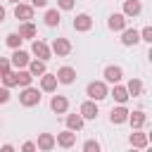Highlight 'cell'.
I'll use <instances>...</instances> for the list:
<instances>
[{
	"instance_id": "cell-1",
	"label": "cell",
	"mask_w": 152,
	"mask_h": 152,
	"mask_svg": "<svg viewBox=\"0 0 152 152\" xmlns=\"http://www.w3.org/2000/svg\"><path fill=\"white\" fill-rule=\"evenodd\" d=\"M86 95H88L93 102H100V100H104V97L109 95V90H107V83H104V81H90V83H88V88H86Z\"/></svg>"
},
{
	"instance_id": "cell-2",
	"label": "cell",
	"mask_w": 152,
	"mask_h": 152,
	"mask_svg": "<svg viewBox=\"0 0 152 152\" xmlns=\"http://www.w3.org/2000/svg\"><path fill=\"white\" fill-rule=\"evenodd\" d=\"M19 102H21L24 107H36V104H40V90L33 88V86L24 88V90L19 93Z\"/></svg>"
},
{
	"instance_id": "cell-3",
	"label": "cell",
	"mask_w": 152,
	"mask_h": 152,
	"mask_svg": "<svg viewBox=\"0 0 152 152\" xmlns=\"http://www.w3.org/2000/svg\"><path fill=\"white\" fill-rule=\"evenodd\" d=\"M31 55L36 57V59H40V62H48L50 57H52V52H50V45L45 43V40H33L31 43Z\"/></svg>"
},
{
	"instance_id": "cell-4",
	"label": "cell",
	"mask_w": 152,
	"mask_h": 152,
	"mask_svg": "<svg viewBox=\"0 0 152 152\" xmlns=\"http://www.w3.org/2000/svg\"><path fill=\"white\" fill-rule=\"evenodd\" d=\"M50 52L57 55V57H66V55L71 52V43H69L66 38H55L52 45H50Z\"/></svg>"
},
{
	"instance_id": "cell-5",
	"label": "cell",
	"mask_w": 152,
	"mask_h": 152,
	"mask_svg": "<svg viewBox=\"0 0 152 152\" xmlns=\"http://www.w3.org/2000/svg\"><path fill=\"white\" fill-rule=\"evenodd\" d=\"M28 62H31V55H28L26 50H14L12 57H10V64H12L17 71L24 69V66H28Z\"/></svg>"
},
{
	"instance_id": "cell-6",
	"label": "cell",
	"mask_w": 152,
	"mask_h": 152,
	"mask_svg": "<svg viewBox=\"0 0 152 152\" xmlns=\"http://www.w3.org/2000/svg\"><path fill=\"white\" fill-rule=\"evenodd\" d=\"M57 83H64V86H71L76 81V69L74 66H59L57 69Z\"/></svg>"
},
{
	"instance_id": "cell-7",
	"label": "cell",
	"mask_w": 152,
	"mask_h": 152,
	"mask_svg": "<svg viewBox=\"0 0 152 152\" xmlns=\"http://www.w3.org/2000/svg\"><path fill=\"white\" fill-rule=\"evenodd\" d=\"M126 121L131 124L133 131H140V128L147 124V114H145L142 109H135V112H128V119H126Z\"/></svg>"
},
{
	"instance_id": "cell-8",
	"label": "cell",
	"mask_w": 152,
	"mask_h": 152,
	"mask_svg": "<svg viewBox=\"0 0 152 152\" xmlns=\"http://www.w3.org/2000/svg\"><path fill=\"white\" fill-rule=\"evenodd\" d=\"M128 142H131L133 150H145L147 142H150V138H147V133H142V131H133V133L128 135Z\"/></svg>"
},
{
	"instance_id": "cell-9",
	"label": "cell",
	"mask_w": 152,
	"mask_h": 152,
	"mask_svg": "<svg viewBox=\"0 0 152 152\" xmlns=\"http://www.w3.org/2000/svg\"><path fill=\"white\" fill-rule=\"evenodd\" d=\"M14 17L24 24V21H31L33 19V7L31 5H26V2H19V5H14Z\"/></svg>"
},
{
	"instance_id": "cell-10",
	"label": "cell",
	"mask_w": 152,
	"mask_h": 152,
	"mask_svg": "<svg viewBox=\"0 0 152 152\" xmlns=\"http://www.w3.org/2000/svg\"><path fill=\"white\" fill-rule=\"evenodd\" d=\"M93 28V19H90V14H76V19H74V31H78V33H86V31H90Z\"/></svg>"
},
{
	"instance_id": "cell-11",
	"label": "cell",
	"mask_w": 152,
	"mask_h": 152,
	"mask_svg": "<svg viewBox=\"0 0 152 152\" xmlns=\"http://www.w3.org/2000/svg\"><path fill=\"white\" fill-rule=\"evenodd\" d=\"M121 78H124V69H121V66H116V64L104 66V81H107V83H114V86H116Z\"/></svg>"
},
{
	"instance_id": "cell-12",
	"label": "cell",
	"mask_w": 152,
	"mask_h": 152,
	"mask_svg": "<svg viewBox=\"0 0 152 152\" xmlns=\"http://www.w3.org/2000/svg\"><path fill=\"white\" fill-rule=\"evenodd\" d=\"M78 114L83 116V121H86V119H97V114H100V109H97V102H93V100H86V102L81 104Z\"/></svg>"
},
{
	"instance_id": "cell-13",
	"label": "cell",
	"mask_w": 152,
	"mask_h": 152,
	"mask_svg": "<svg viewBox=\"0 0 152 152\" xmlns=\"http://www.w3.org/2000/svg\"><path fill=\"white\" fill-rule=\"evenodd\" d=\"M55 145H59V147H74V145H76V133H74V131H62V133H57Z\"/></svg>"
},
{
	"instance_id": "cell-14",
	"label": "cell",
	"mask_w": 152,
	"mask_h": 152,
	"mask_svg": "<svg viewBox=\"0 0 152 152\" xmlns=\"http://www.w3.org/2000/svg\"><path fill=\"white\" fill-rule=\"evenodd\" d=\"M121 43H124L126 48L138 45V43H140V31H135V28H124V31H121Z\"/></svg>"
},
{
	"instance_id": "cell-15",
	"label": "cell",
	"mask_w": 152,
	"mask_h": 152,
	"mask_svg": "<svg viewBox=\"0 0 152 152\" xmlns=\"http://www.w3.org/2000/svg\"><path fill=\"white\" fill-rule=\"evenodd\" d=\"M50 109H52L55 114H64V112L69 109V100H66L64 95H52V100H50Z\"/></svg>"
},
{
	"instance_id": "cell-16",
	"label": "cell",
	"mask_w": 152,
	"mask_h": 152,
	"mask_svg": "<svg viewBox=\"0 0 152 152\" xmlns=\"http://www.w3.org/2000/svg\"><path fill=\"white\" fill-rule=\"evenodd\" d=\"M126 119H128V109H126V104H119V107H114L112 112H109V121L112 124H126Z\"/></svg>"
},
{
	"instance_id": "cell-17",
	"label": "cell",
	"mask_w": 152,
	"mask_h": 152,
	"mask_svg": "<svg viewBox=\"0 0 152 152\" xmlns=\"http://www.w3.org/2000/svg\"><path fill=\"white\" fill-rule=\"evenodd\" d=\"M52 147H55V135H52V133H40V135H38V142H36V150L50 152Z\"/></svg>"
},
{
	"instance_id": "cell-18",
	"label": "cell",
	"mask_w": 152,
	"mask_h": 152,
	"mask_svg": "<svg viewBox=\"0 0 152 152\" xmlns=\"http://www.w3.org/2000/svg\"><path fill=\"white\" fill-rule=\"evenodd\" d=\"M140 12H142L140 0H126V2H124V12H121V14H124L126 19H128V17H138Z\"/></svg>"
},
{
	"instance_id": "cell-19",
	"label": "cell",
	"mask_w": 152,
	"mask_h": 152,
	"mask_svg": "<svg viewBox=\"0 0 152 152\" xmlns=\"http://www.w3.org/2000/svg\"><path fill=\"white\" fill-rule=\"evenodd\" d=\"M17 33H19V38H21V40H36V33H38V31H36V26H33L31 21H24V24L19 26V31H17Z\"/></svg>"
},
{
	"instance_id": "cell-20",
	"label": "cell",
	"mask_w": 152,
	"mask_h": 152,
	"mask_svg": "<svg viewBox=\"0 0 152 152\" xmlns=\"http://www.w3.org/2000/svg\"><path fill=\"white\" fill-rule=\"evenodd\" d=\"M107 26H109L112 31H124V28H128V26H126V17H124L121 12L112 14V17H109V21H107Z\"/></svg>"
},
{
	"instance_id": "cell-21",
	"label": "cell",
	"mask_w": 152,
	"mask_h": 152,
	"mask_svg": "<svg viewBox=\"0 0 152 152\" xmlns=\"http://www.w3.org/2000/svg\"><path fill=\"white\" fill-rule=\"evenodd\" d=\"M55 88H57V76L45 71V74L40 76V90H45V93H52Z\"/></svg>"
},
{
	"instance_id": "cell-22",
	"label": "cell",
	"mask_w": 152,
	"mask_h": 152,
	"mask_svg": "<svg viewBox=\"0 0 152 152\" xmlns=\"http://www.w3.org/2000/svg\"><path fill=\"white\" fill-rule=\"evenodd\" d=\"M142 90H145V86H142V81H140V78H131V81H128V86H126L128 97H138V95H142Z\"/></svg>"
},
{
	"instance_id": "cell-23",
	"label": "cell",
	"mask_w": 152,
	"mask_h": 152,
	"mask_svg": "<svg viewBox=\"0 0 152 152\" xmlns=\"http://www.w3.org/2000/svg\"><path fill=\"white\" fill-rule=\"evenodd\" d=\"M26 71H28V74H31L33 78H36V76L40 78V76H43V74H45L48 69H45V62H40V59H31V62H28V69H26Z\"/></svg>"
},
{
	"instance_id": "cell-24",
	"label": "cell",
	"mask_w": 152,
	"mask_h": 152,
	"mask_svg": "<svg viewBox=\"0 0 152 152\" xmlns=\"http://www.w3.org/2000/svg\"><path fill=\"white\" fill-rule=\"evenodd\" d=\"M83 124H86V121H83L81 114H69V116H66V131H74V133H76V131L83 128Z\"/></svg>"
},
{
	"instance_id": "cell-25",
	"label": "cell",
	"mask_w": 152,
	"mask_h": 152,
	"mask_svg": "<svg viewBox=\"0 0 152 152\" xmlns=\"http://www.w3.org/2000/svg\"><path fill=\"white\" fill-rule=\"evenodd\" d=\"M109 95H112V97H114L119 104H126V102H128V93H126V86H119V83H116V86L112 88V93H109Z\"/></svg>"
},
{
	"instance_id": "cell-26",
	"label": "cell",
	"mask_w": 152,
	"mask_h": 152,
	"mask_svg": "<svg viewBox=\"0 0 152 152\" xmlns=\"http://www.w3.org/2000/svg\"><path fill=\"white\" fill-rule=\"evenodd\" d=\"M43 19H45V26H59V21H62V14H59V10L55 7V10H48Z\"/></svg>"
},
{
	"instance_id": "cell-27",
	"label": "cell",
	"mask_w": 152,
	"mask_h": 152,
	"mask_svg": "<svg viewBox=\"0 0 152 152\" xmlns=\"http://www.w3.org/2000/svg\"><path fill=\"white\" fill-rule=\"evenodd\" d=\"M31 83H33V76H31L26 69H19V71H17V86H19V88H28Z\"/></svg>"
},
{
	"instance_id": "cell-28",
	"label": "cell",
	"mask_w": 152,
	"mask_h": 152,
	"mask_svg": "<svg viewBox=\"0 0 152 152\" xmlns=\"http://www.w3.org/2000/svg\"><path fill=\"white\" fill-rule=\"evenodd\" d=\"M0 78H2V88H14L17 86V71H7Z\"/></svg>"
},
{
	"instance_id": "cell-29",
	"label": "cell",
	"mask_w": 152,
	"mask_h": 152,
	"mask_svg": "<svg viewBox=\"0 0 152 152\" xmlns=\"http://www.w3.org/2000/svg\"><path fill=\"white\" fill-rule=\"evenodd\" d=\"M5 43H7V48H12V50H19V45H21V38H19V33H7Z\"/></svg>"
},
{
	"instance_id": "cell-30",
	"label": "cell",
	"mask_w": 152,
	"mask_h": 152,
	"mask_svg": "<svg viewBox=\"0 0 152 152\" xmlns=\"http://www.w3.org/2000/svg\"><path fill=\"white\" fill-rule=\"evenodd\" d=\"M83 152H102V147H100L97 140H86L83 142Z\"/></svg>"
},
{
	"instance_id": "cell-31",
	"label": "cell",
	"mask_w": 152,
	"mask_h": 152,
	"mask_svg": "<svg viewBox=\"0 0 152 152\" xmlns=\"http://www.w3.org/2000/svg\"><path fill=\"white\" fill-rule=\"evenodd\" d=\"M7 71H12V64H10V59H7V57H0V76H2V74H7Z\"/></svg>"
},
{
	"instance_id": "cell-32",
	"label": "cell",
	"mask_w": 152,
	"mask_h": 152,
	"mask_svg": "<svg viewBox=\"0 0 152 152\" xmlns=\"http://www.w3.org/2000/svg\"><path fill=\"white\" fill-rule=\"evenodd\" d=\"M74 5H76V0H57V7L64 10V12L66 10H74Z\"/></svg>"
},
{
	"instance_id": "cell-33",
	"label": "cell",
	"mask_w": 152,
	"mask_h": 152,
	"mask_svg": "<svg viewBox=\"0 0 152 152\" xmlns=\"http://www.w3.org/2000/svg\"><path fill=\"white\" fill-rule=\"evenodd\" d=\"M140 40H145V43H152V28H150V26H145V28L140 31Z\"/></svg>"
},
{
	"instance_id": "cell-34",
	"label": "cell",
	"mask_w": 152,
	"mask_h": 152,
	"mask_svg": "<svg viewBox=\"0 0 152 152\" xmlns=\"http://www.w3.org/2000/svg\"><path fill=\"white\" fill-rule=\"evenodd\" d=\"M21 152H36V142H33V140H26V142L21 145Z\"/></svg>"
},
{
	"instance_id": "cell-35",
	"label": "cell",
	"mask_w": 152,
	"mask_h": 152,
	"mask_svg": "<svg viewBox=\"0 0 152 152\" xmlns=\"http://www.w3.org/2000/svg\"><path fill=\"white\" fill-rule=\"evenodd\" d=\"M10 102V88H0V104Z\"/></svg>"
},
{
	"instance_id": "cell-36",
	"label": "cell",
	"mask_w": 152,
	"mask_h": 152,
	"mask_svg": "<svg viewBox=\"0 0 152 152\" xmlns=\"http://www.w3.org/2000/svg\"><path fill=\"white\" fill-rule=\"evenodd\" d=\"M48 5V0H31V7L36 10V7H45Z\"/></svg>"
},
{
	"instance_id": "cell-37",
	"label": "cell",
	"mask_w": 152,
	"mask_h": 152,
	"mask_svg": "<svg viewBox=\"0 0 152 152\" xmlns=\"http://www.w3.org/2000/svg\"><path fill=\"white\" fill-rule=\"evenodd\" d=\"M0 152H14V147H12V145H2V147H0Z\"/></svg>"
},
{
	"instance_id": "cell-38",
	"label": "cell",
	"mask_w": 152,
	"mask_h": 152,
	"mask_svg": "<svg viewBox=\"0 0 152 152\" xmlns=\"http://www.w3.org/2000/svg\"><path fill=\"white\" fill-rule=\"evenodd\" d=\"M5 14H7V12H5V7L0 5V21H5Z\"/></svg>"
},
{
	"instance_id": "cell-39",
	"label": "cell",
	"mask_w": 152,
	"mask_h": 152,
	"mask_svg": "<svg viewBox=\"0 0 152 152\" xmlns=\"http://www.w3.org/2000/svg\"><path fill=\"white\" fill-rule=\"evenodd\" d=\"M10 2H14V5H19V2H21V0H10Z\"/></svg>"
},
{
	"instance_id": "cell-40",
	"label": "cell",
	"mask_w": 152,
	"mask_h": 152,
	"mask_svg": "<svg viewBox=\"0 0 152 152\" xmlns=\"http://www.w3.org/2000/svg\"><path fill=\"white\" fill-rule=\"evenodd\" d=\"M131 152H140V150H131Z\"/></svg>"
},
{
	"instance_id": "cell-41",
	"label": "cell",
	"mask_w": 152,
	"mask_h": 152,
	"mask_svg": "<svg viewBox=\"0 0 152 152\" xmlns=\"http://www.w3.org/2000/svg\"><path fill=\"white\" fill-rule=\"evenodd\" d=\"M0 126H2V121H0Z\"/></svg>"
}]
</instances>
